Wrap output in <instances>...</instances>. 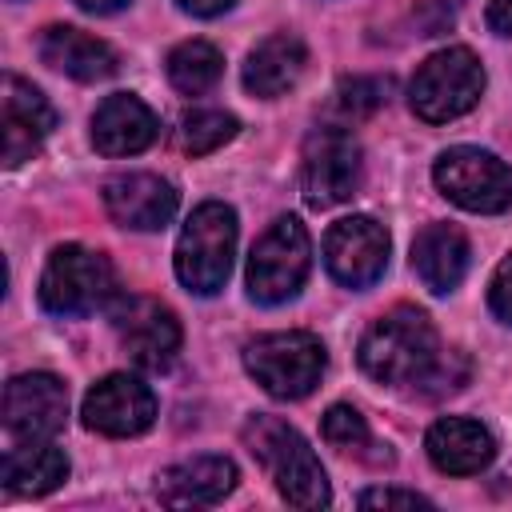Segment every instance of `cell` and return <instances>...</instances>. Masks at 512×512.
Wrapping results in <instances>:
<instances>
[{"label": "cell", "instance_id": "cell-1", "mask_svg": "<svg viewBox=\"0 0 512 512\" xmlns=\"http://www.w3.org/2000/svg\"><path fill=\"white\" fill-rule=\"evenodd\" d=\"M436 360V328L408 304H396L360 336V368L380 384H420Z\"/></svg>", "mask_w": 512, "mask_h": 512}, {"label": "cell", "instance_id": "cell-2", "mask_svg": "<svg viewBox=\"0 0 512 512\" xmlns=\"http://www.w3.org/2000/svg\"><path fill=\"white\" fill-rule=\"evenodd\" d=\"M244 444L272 472L276 492L288 504H296V508H320V504L332 500L328 476H324L316 452L308 448V440L292 424H284L276 416H252L244 424Z\"/></svg>", "mask_w": 512, "mask_h": 512}, {"label": "cell", "instance_id": "cell-3", "mask_svg": "<svg viewBox=\"0 0 512 512\" xmlns=\"http://www.w3.org/2000/svg\"><path fill=\"white\" fill-rule=\"evenodd\" d=\"M236 252V212L220 200L200 204L176 244V276L188 292L212 296L224 288Z\"/></svg>", "mask_w": 512, "mask_h": 512}, {"label": "cell", "instance_id": "cell-4", "mask_svg": "<svg viewBox=\"0 0 512 512\" xmlns=\"http://www.w3.org/2000/svg\"><path fill=\"white\" fill-rule=\"evenodd\" d=\"M116 296V272L108 256L84 244H60L40 272V304L52 316H88Z\"/></svg>", "mask_w": 512, "mask_h": 512}, {"label": "cell", "instance_id": "cell-5", "mask_svg": "<svg viewBox=\"0 0 512 512\" xmlns=\"http://www.w3.org/2000/svg\"><path fill=\"white\" fill-rule=\"evenodd\" d=\"M324 344L312 332H268L244 348V368L276 400L308 396L324 376Z\"/></svg>", "mask_w": 512, "mask_h": 512}, {"label": "cell", "instance_id": "cell-6", "mask_svg": "<svg viewBox=\"0 0 512 512\" xmlns=\"http://www.w3.org/2000/svg\"><path fill=\"white\" fill-rule=\"evenodd\" d=\"M480 92H484V68L468 48L432 52L408 84L412 112L428 124H444V120L464 116L468 108H476Z\"/></svg>", "mask_w": 512, "mask_h": 512}, {"label": "cell", "instance_id": "cell-7", "mask_svg": "<svg viewBox=\"0 0 512 512\" xmlns=\"http://www.w3.org/2000/svg\"><path fill=\"white\" fill-rule=\"evenodd\" d=\"M312 264L308 228L296 216L272 220V228L252 244L248 256V292L260 304H284L300 292Z\"/></svg>", "mask_w": 512, "mask_h": 512}, {"label": "cell", "instance_id": "cell-8", "mask_svg": "<svg viewBox=\"0 0 512 512\" xmlns=\"http://www.w3.org/2000/svg\"><path fill=\"white\" fill-rule=\"evenodd\" d=\"M432 180L452 204H460L468 212H504V208H512V168L500 156L484 152V148H468V144L448 148L436 160Z\"/></svg>", "mask_w": 512, "mask_h": 512}, {"label": "cell", "instance_id": "cell-9", "mask_svg": "<svg viewBox=\"0 0 512 512\" xmlns=\"http://www.w3.org/2000/svg\"><path fill=\"white\" fill-rule=\"evenodd\" d=\"M360 188V144L348 128H320L304 148L300 192L312 208H332L352 200Z\"/></svg>", "mask_w": 512, "mask_h": 512}, {"label": "cell", "instance_id": "cell-10", "mask_svg": "<svg viewBox=\"0 0 512 512\" xmlns=\"http://www.w3.org/2000/svg\"><path fill=\"white\" fill-rule=\"evenodd\" d=\"M324 264L344 288H368L388 268V232L372 216H344L324 236Z\"/></svg>", "mask_w": 512, "mask_h": 512}, {"label": "cell", "instance_id": "cell-11", "mask_svg": "<svg viewBox=\"0 0 512 512\" xmlns=\"http://www.w3.org/2000/svg\"><path fill=\"white\" fill-rule=\"evenodd\" d=\"M68 420V388L52 372L12 376L4 388V428L16 440H52Z\"/></svg>", "mask_w": 512, "mask_h": 512}, {"label": "cell", "instance_id": "cell-12", "mask_svg": "<svg viewBox=\"0 0 512 512\" xmlns=\"http://www.w3.org/2000/svg\"><path fill=\"white\" fill-rule=\"evenodd\" d=\"M0 128H4V164L16 168L40 152V144L56 128V112L40 88L20 80L16 72H4V80H0Z\"/></svg>", "mask_w": 512, "mask_h": 512}, {"label": "cell", "instance_id": "cell-13", "mask_svg": "<svg viewBox=\"0 0 512 512\" xmlns=\"http://www.w3.org/2000/svg\"><path fill=\"white\" fill-rule=\"evenodd\" d=\"M84 424L100 436H136L156 420V396L128 372H112L84 396Z\"/></svg>", "mask_w": 512, "mask_h": 512}, {"label": "cell", "instance_id": "cell-14", "mask_svg": "<svg viewBox=\"0 0 512 512\" xmlns=\"http://www.w3.org/2000/svg\"><path fill=\"white\" fill-rule=\"evenodd\" d=\"M116 328H120V340H124L128 356L148 372L168 368L180 352V320L160 300H148V296L128 300Z\"/></svg>", "mask_w": 512, "mask_h": 512}, {"label": "cell", "instance_id": "cell-15", "mask_svg": "<svg viewBox=\"0 0 512 512\" xmlns=\"http://www.w3.org/2000/svg\"><path fill=\"white\" fill-rule=\"evenodd\" d=\"M104 208L120 228L156 232L176 216V188L152 172L112 176L104 184Z\"/></svg>", "mask_w": 512, "mask_h": 512}, {"label": "cell", "instance_id": "cell-16", "mask_svg": "<svg viewBox=\"0 0 512 512\" xmlns=\"http://www.w3.org/2000/svg\"><path fill=\"white\" fill-rule=\"evenodd\" d=\"M236 488V464L228 456H192L156 476V500L168 508L216 504Z\"/></svg>", "mask_w": 512, "mask_h": 512}, {"label": "cell", "instance_id": "cell-17", "mask_svg": "<svg viewBox=\"0 0 512 512\" xmlns=\"http://www.w3.org/2000/svg\"><path fill=\"white\" fill-rule=\"evenodd\" d=\"M160 124H156V112L132 96V92H116V96H104V104L96 108L92 116V144L96 152L104 156H132V152H144L152 140H156Z\"/></svg>", "mask_w": 512, "mask_h": 512}, {"label": "cell", "instance_id": "cell-18", "mask_svg": "<svg viewBox=\"0 0 512 512\" xmlns=\"http://www.w3.org/2000/svg\"><path fill=\"white\" fill-rule=\"evenodd\" d=\"M424 448H428V460L440 472H448V476H472V472L488 468L492 456H496L492 432L484 424L468 420V416H444V420H436L428 428Z\"/></svg>", "mask_w": 512, "mask_h": 512}, {"label": "cell", "instance_id": "cell-19", "mask_svg": "<svg viewBox=\"0 0 512 512\" xmlns=\"http://www.w3.org/2000/svg\"><path fill=\"white\" fill-rule=\"evenodd\" d=\"M36 52H40V60L48 68H56V72H64L72 80H84V84L108 80L116 72V52L104 40H96V36L72 28V24L44 28L40 40H36Z\"/></svg>", "mask_w": 512, "mask_h": 512}, {"label": "cell", "instance_id": "cell-20", "mask_svg": "<svg viewBox=\"0 0 512 512\" xmlns=\"http://www.w3.org/2000/svg\"><path fill=\"white\" fill-rule=\"evenodd\" d=\"M308 64V48L300 36L292 32H276L268 40H260L252 52H248V64H244V88L252 96H264V100H276L284 96L300 72Z\"/></svg>", "mask_w": 512, "mask_h": 512}, {"label": "cell", "instance_id": "cell-21", "mask_svg": "<svg viewBox=\"0 0 512 512\" xmlns=\"http://www.w3.org/2000/svg\"><path fill=\"white\" fill-rule=\"evenodd\" d=\"M412 268L428 292H452L468 272V240L452 224H428L412 244Z\"/></svg>", "mask_w": 512, "mask_h": 512}, {"label": "cell", "instance_id": "cell-22", "mask_svg": "<svg viewBox=\"0 0 512 512\" xmlns=\"http://www.w3.org/2000/svg\"><path fill=\"white\" fill-rule=\"evenodd\" d=\"M0 476H4V488L16 496H44L64 484L68 456L48 440H20L16 448L4 452Z\"/></svg>", "mask_w": 512, "mask_h": 512}, {"label": "cell", "instance_id": "cell-23", "mask_svg": "<svg viewBox=\"0 0 512 512\" xmlns=\"http://www.w3.org/2000/svg\"><path fill=\"white\" fill-rule=\"evenodd\" d=\"M220 72H224V56L208 40H184L168 52V80L184 96H200V92L216 88Z\"/></svg>", "mask_w": 512, "mask_h": 512}, {"label": "cell", "instance_id": "cell-24", "mask_svg": "<svg viewBox=\"0 0 512 512\" xmlns=\"http://www.w3.org/2000/svg\"><path fill=\"white\" fill-rule=\"evenodd\" d=\"M384 100V88L380 80L372 76H344L328 100V116H332V128H352L360 120H368Z\"/></svg>", "mask_w": 512, "mask_h": 512}, {"label": "cell", "instance_id": "cell-25", "mask_svg": "<svg viewBox=\"0 0 512 512\" xmlns=\"http://www.w3.org/2000/svg\"><path fill=\"white\" fill-rule=\"evenodd\" d=\"M236 116L232 112H220V108H196L180 120V148L188 156H208L216 152L220 144H228L236 136Z\"/></svg>", "mask_w": 512, "mask_h": 512}, {"label": "cell", "instance_id": "cell-26", "mask_svg": "<svg viewBox=\"0 0 512 512\" xmlns=\"http://www.w3.org/2000/svg\"><path fill=\"white\" fill-rule=\"evenodd\" d=\"M320 432H324V440H328L332 448H340V452H360V448L368 444V424H364V416H360L356 408H348V404H332V408L324 412V420H320Z\"/></svg>", "mask_w": 512, "mask_h": 512}, {"label": "cell", "instance_id": "cell-27", "mask_svg": "<svg viewBox=\"0 0 512 512\" xmlns=\"http://www.w3.org/2000/svg\"><path fill=\"white\" fill-rule=\"evenodd\" d=\"M360 508H432V500L404 488H368L360 492Z\"/></svg>", "mask_w": 512, "mask_h": 512}, {"label": "cell", "instance_id": "cell-28", "mask_svg": "<svg viewBox=\"0 0 512 512\" xmlns=\"http://www.w3.org/2000/svg\"><path fill=\"white\" fill-rule=\"evenodd\" d=\"M488 304H492V312H496L504 324H512V256L496 268L492 288H488Z\"/></svg>", "mask_w": 512, "mask_h": 512}, {"label": "cell", "instance_id": "cell-29", "mask_svg": "<svg viewBox=\"0 0 512 512\" xmlns=\"http://www.w3.org/2000/svg\"><path fill=\"white\" fill-rule=\"evenodd\" d=\"M488 24L500 36H512V0H488Z\"/></svg>", "mask_w": 512, "mask_h": 512}, {"label": "cell", "instance_id": "cell-30", "mask_svg": "<svg viewBox=\"0 0 512 512\" xmlns=\"http://www.w3.org/2000/svg\"><path fill=\"white\" fill-rule=\"evenodd\" d=\"M184 12H192V16H220V12H228L236 0H176Z\"/></svg>", "mask_w": 512, "mask_h": 512}, {"label": "cell", "instance_id": "cell-31", "mask_svg": "<svg viewBox=\"0 0 512 512\" xmlns=\"http://www.w3.org/2000/svg\"><path fill=\"white\" fill-rule=\"evenodd\" d=\"M84 12H116V8H124L128 0H76Z\"/></svg>", "mask_w": 512, "mask_h": 512}]
</instances>
